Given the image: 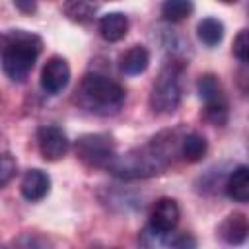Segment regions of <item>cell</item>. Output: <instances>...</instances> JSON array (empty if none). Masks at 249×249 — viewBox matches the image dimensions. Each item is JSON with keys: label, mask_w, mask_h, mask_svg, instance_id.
<instances>
[{"label": "cell", "mask_w": 249, "mask_h": 249, "mask_svg": "<svg viewBox=\"0 0 249 249\" xmlns=\"http://www.w3.org/2000/svg\"><path fill=\"white\" fill-rule=\"evenodd\" d=\"M208 150V144H206V138L196 134V132H189L181 138V144H179V156L189 161V163H195V161H200L204 158Z\"/></svg>", "instance_id": "obj_16"}, {"label": "cell", "mask_w": 249, "mask_h": 249, "mask_svg": "<svg viewBox=\"0 0 249 249\" xmlns=\"http://www.w3.org/2000/svg\"><path fill=\"white\" fill-rule=\"evenodd\" d=\"M12 243H14V245H18V247H47V245H51V241L41 239V237L31 235V233H23L21 237L14 239Z\"/></svg>", "instance_id": "obj_22"}, {"label": "cell", "mask_w": 249, "mask_h": 249, "mask_svg": "<svg viewBox=\"0 0 249 249\" xmlns=\"http://www.w3.org/2000/svg\"><path fill=\"white\" fill-rule=\"evenodd\" d=\"M196 35L206 47H216L224 39V23L216 18H204L196 27Z\"/></svg>", "instance_id": "obj_17"}, {"label": "cell", "mask_w": 249, "mask_h": 249, "mask_svg": "<svg viewBox=\"0 0 249 249\" xmlns=\"http://www.w3.org/2000/svg\"><path fill=\"white\" fill-rule=\"evenodd\" d=\"M233 54L243 64L249 60V33H247V29H241L235 35V39H233Z\"/></svg>", "instance_id": "obj_21"}, {"label": "cell", "mask_w": 249, "mask_h": 249, "mask_svg": "<svg viewBox=\"0 0 249 249\" xmlns=\"http://www.w3.org/2000/svg\"><path fill=\"white\" fill-rule=\"evenodd\" d=\"M204 119L212 123L214 126H224L228 123V103L224 105H206L204 107Z\"/></svg>", "instance_id": "obj_19"}, {"label": "cell", "mask_w": 249, "mask_h": 249, "mask_svg": "<svg viewBox=\"0 0 249 249\" xmlns=\"http://www.w3.org/2000/svg\"><path fill=\"white\" fill-rule=\"evenodd\" d=\"M196 89H198L200 99L204 101V107L206 105H224V103H228L224 88H222L220 80L214 74L200 76L198 82H196Z\"/></svg>", "instance_id": "obj_14"}, {"label": "cell", "mask_w": 249, "mask_h": 249, "mask_svg": "<svg viewBox=\"0 0 249 249\" xmlns=\"http://www.w3.org/2000/svg\"><path fill=\"white\" fill-rule=\"evenodd\" d=\"M183 74L185 62L171 58L158 74L150 91V109L158 115H171L183 99Z\"/></svg>", "instance_id": "obj_4"}, {"label": "cell", "mask_w": 249, "mask_h": 249, "mask_svg": "<svg viewBox=\"0 0 249 249\" xmlns=\"http://www.w3.org/2000/svg\"><path fill=\"white\" fill-rule=\"evenodd\" d=\"M226 195L235 202L249 200V167L247 165H239L230 173L226 181Z\"/></svg>", "instance_id": "obj_13"}, {"label": "cell", "mask_w": 249, "mask_h": 249, "mask_svg": "<svg viewBox=\"0 0 249 249\" xmlns=\"http://www.w3.org/2000/svg\"><path fill=\"white\" fill-rule=\"evenodd\" d=\"M181 210L179 204L173 198H160L150 214V226L160 230V231H173L175 226L179 224Z\"/></svg>", "instance_id": "obj_8"}, {"label": "cell", "mask_w": 249, "mask_h": 249, "mask_svg": "<svg viewBox=\"0 0 249 249\" xmlns=\"http://www.w3.org/2000/svg\"><path fill=\"white\" fill-rule=\"evenodd\" d=\"M14 6L23 14H35L37 12V0H12Z\"/></svg>", "instance_id": "obj_24"}, {"label": "cell", "mask_w": 249, "mask_h": 249, "mask_svg": "<svg viewBox=\"0 0 249 249\" xmlns=\"http://www.w3.org/2000/svg\"><path fill=\"white\" fill-rule=\"evenodd\" d=\"M76 156L89 167H105L111 163L115 154V142L109 134L91 132L76 140Z\"/></svg>", "instance_id": "obj_5"}, {"label": "cell", "mask_w": 249, "mask_h": 249, "mask_svg": "<svg viewBox=\"0 0 249 249\" xmlns=\"http://www.w3.org/2000/svg\"><path fill=\"white\" fill-rule=\"evenodd\" d=\"M43 51V39L25 29H12L6 33L2 49V68L12 82H25L37 56Z\"/></svg>", "instance_id": "obj_2"}, {"label": "cell", "mask_w": 249, "mask_h": 249, "mask_svg": "<svg viewBox=\"0 0 249 249\" xmlns=\"http://www.w3.org/2000/svg\"><path fill=\"white\" fill-rule=\"evenodd\" d=\"M220 2H224V4H235V2H239V0H220Z\"/></svg>", "instance_id": "obj_26"}, {"label": "cell", "mask_w": 249, "mask_h": 249, "mask_svg": "<svg viewBox=\"0 0 249 249\" xmlns=\"http://www.w3.org/2000/svg\"><path fill=\"white\" fill-rule=\"evenodd\" d=\"M51 179L41 169H29L21 179V195L29 202H37L49 195Z\"/></svg>", "instance_id": "obj_10"}, {"label": "cell", "mask_w": 249, "mask_h": 249, "mask_svg": "<svg viewBox=\"0 0 249 249\" xmlns=\"http://www.w3.org/2000/svg\"><path fill=\"white\" fill-rule=\"evenodd\" d=\"M78 103L95 115H115L124 103V88L101 74H86L76 91Z\"/></svg>", "instance_id": "obj_3"}, {"label": "cell", "mask_w": 249, "mask_h": 249, "mask_svg": "<svg viewBox=\"0 0 249 249\" xmlns=\"http://www.w3.org/2000/svg\"><path fill=\"white\" fill-rule=\"evenodd\" d=\"M4 45H6V33H0V53H2Z\"/></svg>", "instance_id": "obj_25"}, {"label": "cell", "mask_w": 249, "mask_h": 249, "mask_svg": "<svg viewBox=\"0 0 249 249\" xmlns=\"http://www.w3.org/2000/svg\"><path fill=\"white\" fill-rule=\"evenodd\" d=\"M181 138L183 136H177V130H163L146 146L130 150L124 156H115L107 169L124 181L154 177L173 161L175 154H179Z\"/></svg>", "instance_id": "obj_1"}, {"label": "cell", "mask_w": 249, "mask_h": 249, "mask_svg": "<svg viewBox=\"0 0 249 249\" xmlns=\"http://www.w3.org/2000/svg\"><path fill=\"white\" fill-rule=\"evenodd\" d=\"M148 64H150V53L142 45H134V47L126 49L119 58V68L126 76L142 74L148 68Z\"/></svg>", "instance_id": "obj_12"}, {"label": "cell", "mask_w": 249, "mask_h": 249, "mask_svg": "<svg viewBox=\"0 0 249 249\" xmlns=\"http://www.w3.org/2000/svg\"><path fill=\"white\" fill-rule=\"evenodd\" d=\"M70 82V66L62 56H51L41 70V88L49 95L60 93Z\"/></svg>", "instance_id": "obj_7"}, {"label": "cell", "mask_w": 249, "mask_h": 249, "mask_svg": "<svg viewBox=\"0 0 249 249\" xmlns=\"http://www.w3.org/2000/svg\"><path fill=\"white\" fill-rule=\"evenodd\" d=\"M218 233H220V237H222L226 243H230V245H241V243L247 239V233H249L247 216L241 214V212H231V214L226 216L224 222L220 224Z\"/></svg>", "instance_id": "obj_9"}, {"label": "cell", "mask_w": 249, "mask_h": 249, "mask_svg": "<svg viewBox=\"0 0 249 249\" xmlns=\"http://www.w3.org/2000/svg\"><path fill=\"white\" fill-rule=\"evenodd\" d=\"M196 241L195 237H191L189 233H175L169 237V247H179V249H191L195 247Z\"/></svg>", "instance_id": "obj_23"}, {"label": "cell", "mask_w": 249, "mask_h": 249, "mask_svg": "<svg viewBox=\"0 0 249 249\" xmlns=\"http://www.w3.org/2000/svg\"><path fill=\"white\" fill-rule=\"evenodd\" d=\"M101 4H103V0H66L64 2V16L70 21L86 23L97 14Z\"/></svg>", "instance_id": "obj_15"}, {"label": "cell", "mask_w": 249, "mask_h": 249, "mask_svg": "<svg viewBox=\"0 0 249 249\" xmlns=\"http://www.w3.org/2000/svg\"><path fill=\"white\" fill-rule=\"evenodd\" d=\"M191 12H193L191 0H163L161 4V16L165 21H171V23L187 19Z\"/></svg>", "instance_id": "obj_18"}, {"label": "cell", "mask_w": 249, "mask_h": 249, "mask_svg": "<svg viewBox=\"0 0 249 249\" xmlns=\"http://www.w3.org/2000/svg\"><path fill=\"white\" fill-rule=\"evenodd\" d=\"M37 146L47 161H56L68 152V138L62 128L54 124H45L37 130Z\"/></svg>", "instance_id": "obj_6"}, {"label": "cell", "mask_w": 249, "mask_h": 249, "mask_svg": "<svg viewBox=\"0 0 249 249\" xmlns=\"http://www.w3.org/2000/svg\"><path fill=\"white\" fill-rule=\"evenodd\" d=\"M16 160L10 154H0V189L6 187L16 175Z\"/></svg>", "instance_id": "obj_20"}, {"label": "cell", "mask_w": 249, "mask_h": 249, "mask_svg": "<svg viewBox=\"0 0 249 249\" xmlns=\"http://www.w3.org/2000/svg\"><path fill=\"white\" fill-rule=\"evenodd\" d=\"M97 27H99V35L105 41L117 43V41L124 39V35L128 31V18L123 12H109L99 18Z\"/></svg>", "instance_id": "obj_11"}]
</instances>
